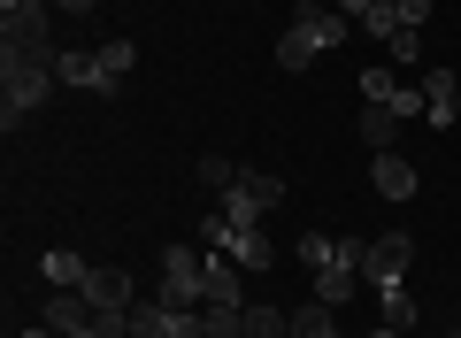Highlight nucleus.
<instances>
[{"instance_id": "2", "label": "nucleus", "mask_w": 461, "mask_h": 338, "mask_svg": "<svg viewBox=\"0 0 461 338\" xmlns=\"http://www.w3.org/2000/svg\"><path fill=\"white\" fill-rule=\"evenodd\" d=\"M346 39H354V16H346V8L300 0L293 23H285V39H277V69H315L330 47H346Z\"/></svg>"}, {"instance_id": "29", "label": "nucleus", "mask_w": 461, "mask_h": 338, "mask_svg": "<svg viewBox=\"0 0 461 338\" xmlns=\"http://www.w3.org/2000/svg\"><path fill=\"white\" fill-rule=\"evenodd\" d=\"M369 338H408V331H393V323H377V331H369Z\"/></svg>"}, {"instance_id": "19", "label": "nucleus", "mask_w": 461, "mask_h": 338, "mask_svg": "<svg viewBox=\"0 0 461 338\" xmlns=\"http://www.w3.org/2000/svg\"><path fill=\"white\" fill-rule=\"evenodd\" d=\"M300 261H308V269H330V261H339V231H308V239H300Z\"/></svg>"}, {"instance_id": "30", "label": "nucleus", "mask_w": 461, "mask_h": 338, "mask_svg": "<svg viewBox=\"0 0 461 338\" xmlns=\"http://www.w3.org/2000/svg\"><path fill=\"white\" fill-rule=\"evenodd\" d=\"M446 338H461V331H446Z\"/></svg>"}, {"instance_id": "15", "label": "nucleus", "mask_w": 461, "mask_h": 338, "mask_svg": "<svg viewBox=\"0 0 461 338\" xmlns=\"http://www.w3.org/2000/svg\"><path fill=\"white\" fill-rule=\"evenodd\" d=\"M100 69H108V85H123V78H131V62H139V39H100Z\"/></svg>"}, {"instance_id": "26", "label": "nucleus", "mask_w": 461, "mask_h": 338, "mask_svg": "<svg viewBox=\"0 0 461 338\" xmlns=\"http://www.w3.org/2000/svg\"><path fill=\"white\" fill-rule=\"evenodd\" d=\"M400 23H415V32H423V23H430V0H400Z\"/></svg>"}, {"instance_id": "23", "label": "nucleus", "mask_w": 461, "mask_h": 338, "mask_svg": "<svg viewBox=\"0 0 461 338\" xmlns=\"http://www.w3.org/2000/svg\"><path fill=\"white\" fill-rule=\"evenodd\" d=\"M377 108H393L408 123V115H430V100H423V85H393V100H377Z\"/></svg>"}, {"instance_id": "16", "label": "nucleus", "mask_w": 461, "mask_h": 338, "mask_svg": "<svg viewBox=\"0 0 461 338\" xmlns=\"http://www.w3.org/2000/svg\"><path fill=\"white\" fill-rule=\"evenodd\" d=\"M393 131H400V115H393V108H377V100H369V108H362V139L377 146V154H393Z\"/></svg>"}, {"instance_id": "18", "label": "nucleus", "mask_w": 461, "mask_h": 338, "mask_svg": "<svg viewBox=\"0 0 461 338\" xmlns=\"http://www.w3.org/2000/svg\"><path fill=\"white\" fill-rule=\"evenodd\" d=\"M239 178H247L239 161H223V154H200V185H208V193H230Z\"/></svg>"}, {"instance_id": "11", "label": "nucleus", "mask_w": 461, "mask_h": 338, "mask_svg": "<svg viewBox=\"0 0 461 338\" xmlns=\"http://www.w3.org/2000/svg\"><path fill=\"white\" fill-rule=\"evenodd\" d=\"M77 292H85L93 307H131V300H139L123 269H85V285H77Z\"/></svg>"}, {"instance_id": "12", "label": "nucleus", "mask_w": 461, "mask_h": 338, "mask_svg": "<svg viewBox=\"0 0 461 338\" xmlns=\"http://www.w3.org/2000/svg\"><path fill=\"white\" fill-rule=\"evenodd\" d=\"M239 338H293V307H269V300L239 307Z\"/></svg>"}, {"instance_id": "3", "label": "nucleus", "mask_w": 461, "mask_h": 338, "mask_svg": "<svg viewBox=\"0 0 461 338\" xmlns=\"http://www.w3.org/2000/svg\"><path fill=\"white\" fill-rule=\"evenodd\" d=\"M200 261H208V246H162V285H154V300L208 307V277H200Z\"/></svg>"}, {"instance_id": "8", "label": "nucleus", "mask_w": 461, "mask_h": 338, "mask_svg": "<svg viewBox=\"0 0 461 338\" xmlns=\"http://www.w3.org/2000/svg\"><path fill=\"white\" fill-rule=\"evenodd\" d=\"M423 100H430V123H461V78L454 69H423Z\"/></svg>"}, {"instance_id": "5", "label": "nucleus", "mask_w": 461, "mask_h": 338, "mask_svg": "<svg viewBox=\"0 0 461 338\" xmlns=\"http://www.w3.org/2000/svg\"><path fill=\"white\" fill-rule=\"evenodd\" d=\"M200 246H215V254H230L239 269H262V277H269V261H277L262 231H230L223 215H208V224H200Z\"/></svg>"}, {"instance_id": "10", "label": "nucleus", "mask_w": 461, "mask_h": 338, "mask_svg": "<svg viewBox=\"0 0 461 338\" xmlns=\"http://www.w3.org/2000/svg\"><path fill=\"white\" fill-rule=\"evenodd\" d=\"M369 178H377V193H384V200H415V185H423L408 154H377V161H369Z\"/></svg>"}, {"instance_id": "7", "label": "nucleus", "mask_w": 461, "mask_h": 338, "mask_svg": "<svg viewBox=\"0 0 461 338\" xmlns=\"http://www.w3.org/2000/svg\"><path fill=\"white\" fill-rule=\"evenodd\" d=\"M54 69H62V85H77V93H100V100L115 93V85H108V69H100V54H93V47H62V62H54Z\"/></svg>"}, {"instance_id": "6", "label": "nucleus", "mask_w": 461, "mask_h": 338, "mask_svg": "<svg viewBox=\"0 0 461 338\" xmlns=\"http://www.w3.org/2000/svg\"><path fill=\"white\" fill-rule=\"evenodd\" d=\"M200 277H208V307H247V292H239V277H247V269H239L230 254H215V246H208Z\"/></svg>"}, {"instance_id": "21", "label": "nucleus", "mask_w": 461, "mask_h": 338, "mask_svg": "<svg viewBox=\"0 0 461 338\" xmlns=\"http://www.w3.org/2000/svg\"><path fill=\"white\" fill-rule=\"evenodd\" d=\"M0 47H54V23H0Z\"/></svg>"}, {"instance_id": "28", "label": "nucleus", "mask_w": 461, "mask_h": 338, "mask_svg": "<svg viewBox=\"0 0 461 338\" xmlns=\"http://www.w3.org/2000/svg\"><path fill=\"white\" fill-rule=\"evenodd\" d=\"M16 338H62V331H54V323H32V331H16Z\"/></svg>"}, {"instance_id": "13", "label": "nucleus", "mask_w": 461, "mask_h": 338, "mask_svg": "<svg viewBox=\"0 0 461 338\" xmlns=\"http://www.w3.org/2000/svg\"><path fill=\"white\" fill-rule=\"evenodd\" d=\"M39 323H54L62 338H77L85 323H93V300H85V292H47V315Z\"/></svg>"}, {"instance_id": "9", "label": "nucleus", "mask_w": 461, "mask_h": 338, "mask_svg": "<svg viewBox=\"0 0 461 338\" xmlns=\"http://www.w3.org/2000/svg\"><path fill=\"white\" fill-rule=\"evenodd\" d=\"M339 8H346L354 23H362V32L377 39V47H384L393 32H408V23H400V0H339Z\"/></svg>"}, {"instance_id": "32", "label": "nucleus", "mask_w": 461, "mask_h": 338, "mask_svg": "<svg viewBox=\"0 0 461 338\" xmlns=\"http://www.w3.org/2000/svg\"><path fill=\"white\" fill-rule=\"evenodd\" d=\"M131 338H139V331H131Z\"/></svg>"}, {"instance_id": "27", "label": "nucleus", "mask_w": 461, "mask_h": 338, "mask_svg": "<svg viewBox=\"0 0 461 338\" xmlns=\"http://www.w3.org/2000/svg\"><path fill=\"white\" fill-rule=\"evenodd\" d=\"M93 8H108V0H54V16H93Z\"/></svg>"}, {"instance_id": "31", "label": "nucleus", "mask_w": 461, "mask_h": 338, "mask_svg": "<svg viewBox=\"0 0 461 338\" xmlns=\"http://www.w3.org/2000/svg\"><path fill=\"white\" fill-rule=\"evenodd\" d=\"M330 338H339V331H330Z\"/></svg>"}, {"instance_id": "24", "label": "nucleus", "mask_w": 461, "mask_h": 338, "mask_svg": "<svg viewBox=\"0 0 461 338\" xmlns=\"http://www.w3.org/2000/svg\"><path fill=\"white\" fill-rule=\"evenodd\" d=\"M384 54H393V62H423V32H415V23H408V32H393V39H384Z\"/></svg>"}, {"instance_id": "22", "label": "nucleus", "mask_w": 461, "mask_h": 338, "mask_svg": "<svg viewBox=\"0 0 461 338\" xmlns=\"http://www.w3.org/2000/svg\"><path fill=\"white\" fill-rule=\"evenodd\" d=\"M0 23H54V0H0Z\"/></svg>"}, {"instance_id": "4", "label": "nucleus", "mask_w": 461, "mask_h": 338, "mask_svg": "<svg viewBox=\"0 0 461 338\" xmlns=\"http://www.w3.org/2000/svg\"><path fill=\"white\" fill-rule=\"evenodd\" d=\"M408 261H415V239H408V231H384V239L362 246V285H369V292L400 285V277H408Z\"/></svg>"}, {"instance_id": "25", "label": "nucleus", "mask_w": 461, "mask_h": 338, "mask_svg": "<svg viewBox=\"0 0 461 338\" xmlns=\"http://www.w3.org/2000/svg\"><path fill=\"white\" fill-rule=\"evenodd\" d=\"M393 85H400L393 69H362V100H393Z\"/></svg>"}, {"instance_id": "20", "label": "nucleus", "mask_w": 461, "mask_h": 338, "mask_svg": "<svg viewBox=\"0 0 461 338\" xmlns=\"http://www.w3.org/2000/svg\"><path fill=\"white\" fill-rule=\"evenodd\" d=\"M377 300H384V323H393V331H415V292H400V285H384Z\"/></svg>"}, {"instance_id": "1", "label": "nucleus", "mask_w": 461, "mask_h": 338, "mask_svg": "<svg viewBox=\"0 0 461 338\" xmlns=\"http://www.w3.org/2000/svg\"><path fill=\"white\" fill-rule=\"evenodd\" d=\"M62 47H0V123L16 131L32 108H47V93L62 85Z\"/></svg>"}, {"instance_id": "14", "label": "nucleus", "mask_w": 461, "mask_h": 338, "mask_svg": "<svg viewBox=\"0 0 461 338\" xmlns=\"http://www.w3.org/2000/svg\"><path fill=\"white\" fill-rule=\"evenodd\" d=\"M85 269H93V261H77L69 246H47V254H39V277H47L54 292H77V285H85Z\"/></svg>"}, {"instance_id": "17", "label": "nucleus", "mask_w": 461, "mask_h": 338, "mask_svg": "<svg viewBox=\"0 0 461 338\" xmlns=\"http://www.w3.org/2000/svg\"><path fill=\"white\" fill-rule=\"evenodd\" d=\"M339 323H330V307L323 300H308V307H293V338H330Z\"/></svg>"}]
</instances>
